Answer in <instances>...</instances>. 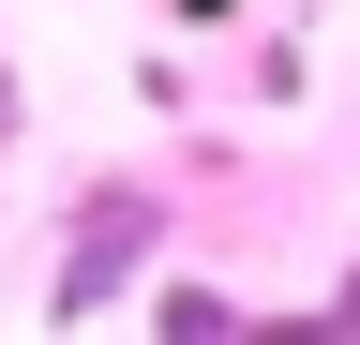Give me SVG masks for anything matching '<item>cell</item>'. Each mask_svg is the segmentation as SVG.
<instances>
[{"label":"cell","instance_id":"6da1fadb","mask_svg":"<svg viewBox=\"0 0 360 345\" xmlns=\"http://www.w3.org/2000/svg\"><path fill=\"white\" fill-rule=\"evenodd\" d=\"M150 226H165L150 195H90V226H75V255H60V315H105V285L150 255Z\"/></svg>","mask_w":360,"mask_h":345},{"label":"cell","instance_id":"7a4b0ae2","mask_svg":"<svg viewBox=\"0 0 360 345\" xmlns=\"http://www.w3.org/2000/svg\"><path fill=\"white\" fill-rule=\"evenodd\" d=\"M15 120H30V91H15V75H0V150H15Z\"/></svg>","mask_w":360,"mask_h":345}]
</instances>
